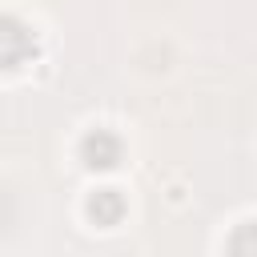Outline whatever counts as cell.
<instances>
[{"label": "cell", "mask_w": 257, "mask_h": 257, "mask_svg": "<svg viewBox=\"0 0 257 257\" xmlns=\"http://www.w3.org/2000/svg\"><path fill=\"white\" fill-rule=\"evenodd\" d=\"M0 52H4V68H16L24 64L32 52H36V40H32V28H24L16 16H4V32H0Z\"/></svg>", "instance_id": "obj_2"}, {"label": "cell", "mask_w": 257, "mask_h": 257, "mask_svg": "<svg viewBox=\"0 0 257 257\" xmlns=\"http://www.w3.org/2000/svg\"><path fill=\"white\" fill-rule=\"evenodd\" d=\"M88 213H92V221L96 225H120V217H124V197L116 193V189H96L92 193V201H88Z\"/></svg>", "instance_id": "obj_3"}, {"label": "cell", "mask_w": 257, "mask_h": 257, "mask_svg": "<svg viewBox=\"0 0 257 257\" xmlns=\"http://www.w3.org/2000/svg\"><path fill=\"white\" fill-rule=\"evenodd\" d=\"M120 153H124V145H120V137L108 133V128H92V133L80 141V157H84L88 169H116V165H120Z\"/></svg>", "instance_id": "obj_1"}, {"label": "cell", "mask_w": 257, "mask_h": 257, "mask_svg": "<svg viewBox=\"0 0 257 257\" xmlns=\"http://www.w3.org/2000/svg\"><path fill=\"white\" fill-rule=\"evenodd\" d=\"M229 253H257V221L241 225V229L229 237Z\"/></svg>", "instance_id": "obj_4"}]
</instances>
